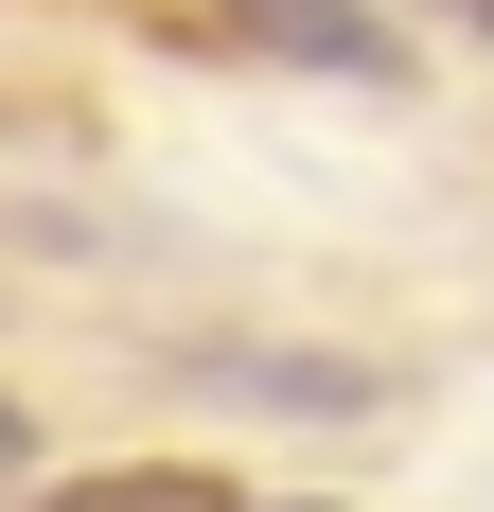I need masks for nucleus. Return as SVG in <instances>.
Instances as JSON below:
<instances>
[{"label":"nucleus","mask_w":494,"mask_h":512,"mask_svg":"<svg viewBox=\"0 0 494 512\" xmlns=\"http://www.w3.org/2000/svg\"><path fill=\"white\" fill-rule=\"evenodd\" d=\"M247 53H283V71H336V89H389L406 36H389V0H212Z\"/></svg>","instance_id":"nucleus-1"},{"label":"nucleus","mask_w":494,"mask_h":512,"mask_svg":"<svg viewBox=\"0 0 494 512\" xmlns=\"http://www.w3.org/2000/svg\"><path fill=\"white\" fill-rule=\"evenodd\" d=\"M18 512H230V477H195V460H106V477H53V495H18Z\"/></svg>","instance_id":"nucleus-2"},{"label":"nucleus","mask_w":494,"mask_h":512,"mask_svg":"<svg viewBox=\"0 0 494 512\" xmlns=\"http://www.w3.org/2000/svg\"><path fill=\"white\" fill-rule=\"evenodd\" d=\"M0 477H36V424H18V407H0Z\"/></svg>","instance_id":"nucleus-3"},{"label":"nucleus","mask_w":494,"mask_h":512,"mask_svg":"<svg viewBox=\"0 0 494 512\" xmlns=\"http://www.w3.org/2000/svg\"><path fill=\"white\" fill-rule=\"evenodd\" d=\"M424 18H459V36H494V0H424Z\"/></svg>","instance_id":"nucleus-4"}]
</instances>
